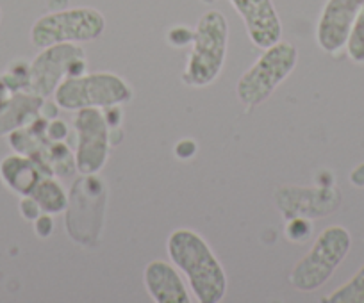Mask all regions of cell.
Returning a JSON list of instances; mask_svg holds the SVG:
<instances>
[{
	"label": "cell",
	"mask_w": 364,
	"mask_h": 303,
	"mask_svg": "<svg viewBox=\"0 0 364 303\" xmlns=\"http://www.w3.org/2000/svg\"><path fill=\"white\" fill-rule=\"evenodd\" d=\"M166 250L173 266L186 275L197 302L220 303L225 298V270L200 234L191 228H177L168 238Z\"/></svg>",
	"instance_id": "6da1fadb"
},
{
	"label": "cell",
	"mask_w": 364,
	"mask_h": 303,
	"mask_svg": "<svg viewBox=\"0 0 364 303\" xmlns=\"http://www.w3.org/2000/svg\"><path fill=\"white\" fill-rule=\"evenodd\" d=\"M229 47V23L216 9L204 13L193 29L182 82L190 88H205L220 77Z\"/></svg>",
	"instance_id": "7a4b0ae2"
},
{
	"label": "cell",
	"mask_w": 364,
	"mask_h": 303,
	"mask_svg": "<svg viewBox=\"0 0 364 303\" xmlns=\"http://www.w3.org/2000/svg\"><path fill=\"white\" fill-rule=\"evenodd\" d=\"M299 62V50L289 41H279L264 48L257 61L240 77L236 84L237 100L247 111L255 109L291 75Z\"/></svg>",
	"instance_id": "3957f363"
},
{
	"label": "cell",
	"mask_w": 364,
	"mask_h": 303,
	"mask_svg": "<svg viewBox=\"0 0 364 303\" xmlns=\"http://www.w3.org/2000/svg\"><path fill=\"white\" fill-rule=\"evenodd\" d=\"M352 238L341 225H331L320 232L309 252L291 270L289 282L296 291L313 292L325 285L339 264L348 255Z\"/></svg>",
	"instance_id": "277c9868"
},
{
	"label": "cell",
	"mask_w": 364,
	"mask_h": 303,
	"mask_svg": "<svg viewBox=\"0 0 364 303\" xmlns=\"http://www.w3.org/2000/svg\"><path fill=\"white\" fill-rule=\"evenodd\" d=\"M132 99V89L125 79L111 72L82 73L68 77L54 92V102L59 109L80 111L87 107L106 109L122 106Z\"/></svg>",
	"instance_id": "5b68a950"
},
{
	"label": "cell",
	"mask_w": 364,
	"mask_h": 303,
	"mask_svg": "<svg viewBox=\"0 0 364 303\" xmlns=\"http://www.w3.org/2000/svg\"><path fill=\"white\" fill-rule=\"evenodd\" d=\"M106 31V18L95 8L58 9L40 16L31 27V43L47 48L59 43L95 41Z\"/></svg>",
	"instance_id": "8992f818"
},
{
	"label": "cell",
	"mask_w": 364,
	"mask_h": 303,
	"mask_svg": "<svg viewBox=\"0 0 364 303\" xmlns=\"http://www.w3.org/2000/svg\"><path fill=\"white\" fill-rule=\"evenodd\" d=\"M86 52L77 43H59L41 48L29 65L27 92L48 99L65 79L86 72Z\"/></svg>",
	"instance_id": "52a82bcc"
},
{
	"label": "cell",
	"mask_w": 364,
	"mask_h": 303,
	"mask_svg": "<svg viewBox=\"0 0 364 303\" xmlns=\"http://www.w3.org/2000/svg\"><path fill=\"white\" fill-rule=\"evenodd\" d=\"M73 127L77 132L75 170L80 175H97L109 158V125L99 107L77 111Z\"/></svg>",
	"instance_id": "ba28073f"
},
{
	"label": "cell",
	"mask_w": 364,
	"mask_h": 303,
	"mask_svg": "<svg viewBox=\"0 0 364 303\" xmlns=\"http://www.w3.org/2000/svg\"><path fill=\"white\" fill-rule=\"evenodd\" d=\"M273 198L286 221L291 218H323L338 211L341 205V193L328 186H282L275 189Z\"/></svg>",
	"instance_id": "9c48e42d"
},
{
	"label": "cell",
	"mask_w": 364,
	"mask_h": 303,
	"mask_svg": "<svg viewBox=\"0 0 364 303\" xmlns=\"http://www.w3.org/2000/svg\"><path fill=\"white\" fill-rule=\"evenodd\" d=\"M364 0H327L316 26L318 47L336 54L346 45Z\"/></svg>",
	"instance_id": "30bf717a"
},
{
	"label": "cell",
	"mask_w": 364,
	"mask_h": 303,
	"mask_svg": "<svg viewBox=\"0 0 364 303\" xmlns=\"http://www.w3.org/2000/svg\"><path fill=\"white\" fill-rule=\"evenodd\" d=\"M230 4L243 18L255 47L264 50L282 40V22L272 0H230Z\"/></svg>",
	"instance_id": "8fae6325"
},
{
	"label": "cell",
	"mask_w": 364,
	"mask_h": 303,
	"mask_svg": "<svg viewBox=\"0 0 364 303\" xmlns=\"http://www.w3.org/2000/svg\"><path fill=\"white\" fill-rule=\"evenodd\" d=\"M143 284L156 303H190L191 296L181 275L166 260H152L143 271Z\"/></svg>",
	"instance_id": "7c38bea8"
},
{
	"label": "cell",
	"mask_w": 364,
	"mask_h": 303,
	"mask_svg": "<svg viewBox=\"0 0 364 303\" xmlns=\"http://www.w3.org/2000/svg\"><path fill=\"white\" fill-rule=\"evenodd\" d=\"M47 177L33 158L23 154H11L0 161V179L16 194L33 193L36 184Z\"/></svg>",
	"instance_id": "4fadbf2b"
},
{
	"label": "cell",
	"mask_w": 364,
	"mask_h": 303,
	"mask_svg": "<svg viewBox=\"0 0 364 303\" xmlns=\"http://www.w3.org/2000/svg\"><path fill=\"white\" fill-rule=\"evenodd\" d=\"M43 100L45 99L29 92L13 93L11 99L0 104V134L33 123L40 116Z\"/></svg>",
	"instance_id": "5bb4252c"
},
{
	"label": "cell",
	"mask_w": 364,
	"mask_h": 303,
	"mask_svg": "<svg viewBox=\"0 0 364 303\" xmlns=\"http://www.w3.org/2000/svg\"><path fill=\"white\" fill-rule=\"evenodd\" d=\"M31 197L38 202L41 212H45V214H59L68 207V194L65 193L61 184L52 177H43L36 184Z\"/></svg>",
	"instance_id": "9a60e30c"
},
{
	"label": "cell",
	"mask_w": 364,
	"mask_h": 303,
	"mask_svg": "<svg viewBox=\"0 0 364 303\" xmlns=\"http://www.w3.org/2000/svg\"><path fill=\"white\" fill-rule=\"evenodd\" d=\"M323 302L328 303H364V266L346 284L332 291Z\"/></svg>",
	"instance_id": "2e32d148"
},
{
	"label": "cell",
	"mask_w": 364,
	"mask_h": 303,
	"mask_svg": "<svg viewBox=\"0 0 364 303\" xmlns=\"http://www.w3.org/2000/svg\"><path fill=\"white\" fill-rule=\"evenodd\" d=\"M346 54L357 65H364V4L359 9L352 31H350L348 41H346Z\"/></svg>",
	"instance_id": "e0dca14e"
},
{
	"label": "cell",
	"mask_w": 364,
	"mask_h": 303,
	"mask_svg": "<svg viewBox=\"0 0 364 303\" xmlns=\"http://www.w3.org/2000/svg\"><path fill=\"white\" fill-rule=\"evenodd\" d=\"M286 238L293 243H304L309 239L313 225L307 218H291L286 223Z\"/></svg>",
	"instance_id": "ac0fdd59"
},
{
	"label": "cell",
	"mask_w": 364,
	"mask_h": 303,
	"mask_svg": "<svg viewBox=\"0 0 364 303\" xmlns=\"http://www.w3.org/2000/svg\"><path fill=\"white\" fill-rule=\"evenodd\" d=\"M191 41H193V31L188 27L177 26L168 33V43L173 47H186V45H191Z\"/></svg>",
	"instance_id": "d6986e66"
},
{
	"label": "cell",
	"mask_w": 364,
	"mask_h": 303,
	"mask_svg": "<svg viewBox=\"0 0 364 303\" xmlns=\"http://www.w3.org/2000/svg\"><path fill=\"white\" fill-rule=\"evenodd\" d=\"M20 214H22L27 221H34V219L40 218V214H43V212H41L38 202L34 200L31 194H26V197H22V200H20Z\"/></svg>",
	"instance_id": "ffe728a7"
},
{
	"label": "cell",
	"mask_w": 364,
	"mask_h": 303,
	"mask_svg": "<svg viewBox=\"0 0 364 303\" xmlns=\"http://www.w3.org/2000/svg\"><path fill=\"white\" fill-rule=\"evenodd\" d=\"M34 231H36V234L40 236V238H48V236L52 234V231H54V221H52V214H40V218L34 219Z\"/></svg>",
	"instance_id": "44dd1931"
},
{
	"label": "cell",
	"mask_w": 364,
	"mask_h": 303,
	"mask_svg": "<svg viewBox=\"0 0 364 303\" xmlns=\"http://www.w3.org/2000/svg\"><path fill=\"white\" fill-rule=\"evenodd\" d=\"M47 136L52 141H63L68 136V127H66L65 121L52 120L47 123Z\"/></svg>",
	"instance_id": "7402d4cb"
},
{
	"label": "cell",
	"mask_w": 364,
	"mask_h": 303,
	"mask_svg": "<svg viewBox=\"0 0 364 303\" xmlns=\"http://www.w3.org/2000/svg\"><path fill=\"white\" fill-rule=\"evenodd\" d=\"M197 148L198 146L193 139H182V141L177 143V146H175V155H177L178 159H190L197 154Z\"/></svg>",
	"instance_id": "603a6c76"
},
{
	"label": "cell",
	"mask_w": 364,
	"mask_h": 303,
	"mask_svg": "<svg viewBox=\"0 0 364 303\" xmlns=\"http://www.w3.org/2000/svg\"><path fill=\"white\" fill-rule=\"evenodd\" d=\"M350 179H352V184H355V186H364V165H360V168L357 166Z\"/></svg>",
	"instance_id": "cb8c5ba5"
},
{
	"label": "cell",
	"mask_w": 364,
	"mask_h": 303,
	"mask_svg": "<svg viewBox=\"0 0 364 303\" xmlns=\"http://www.w3.org/2000/svg\"><path fill=\"white\" fill-rule=\"evenodd\" d=\"M204 4H213V2H216V0H202Z\"/></svg>",
	"instance_id": "d4e9b609"
},
{
	"label": "cell",
	"mask_w": 364,
	"mask_h": 303,
	"mask_svg": "<svg viewBox=\"0 0 364 303\" xmlns=\"http://www.w3.org/2000/svg\"><path fill=\"white\" fill-rule=\"evenodd\" d=\"M0 22H2V8H0Z\"/></svg>",
	"instance_id": "484cf974"
}]
</instances>
